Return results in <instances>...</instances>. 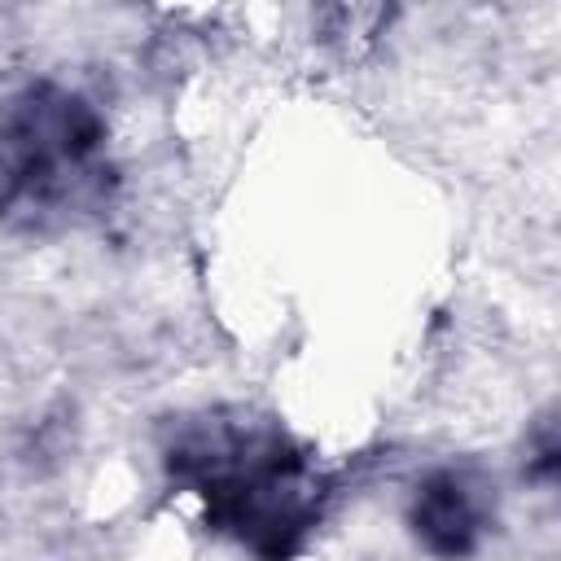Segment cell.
<instances>
[{"mask_svg":"<svg viewBox=\"0 0 561 561\" xmlns=\"http://www.w3.org/2000/svg\"><path fill=\"white\" fill-rule=\"evenodd\" d=\"M491 517L486 482L465 469H438L421 482L412 500V530L421 548L438 561H460L482 543Z\"/></svg>","mask_w":561,"mask_h":561,"instance_id":"obj_1","label":"cell"}]
</instances>
